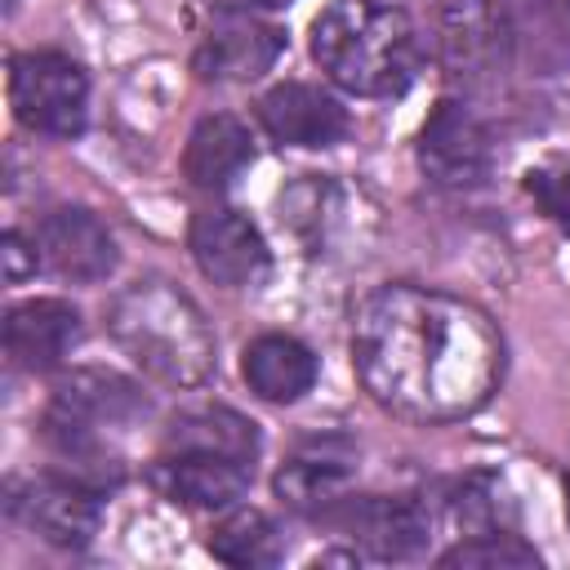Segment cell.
<instances>
[{
	"mask_svg": "<svg viewBox=\"0 0 570 570\" xmlns=\"http://www.w3.org/2000/svg\"><path fill=\"white\" fill-rule=\"evenodd\" d=\"M352 365L383 410L410 423H454L499 387L503 334L454 294L383 285L356 307Z\"/></svg>",
	"mask_w": 570,
	"mask_h": 570,
	"instance_id": "cell-1",
	"label": "cell"
},
{
	"mask_svg": "<svg viewBox=\"0 0 570 570\" xmlns=\"http://www.w3.org/2000/svg\"><path fill=\"white\" fill-rule=\"evenodd\" d=\"M312 58L338 89L361 98H392L419 76L423 45L410 13L396 4L330 0L312 22Z\"/></svg>",
	"mask_w": 570,
	"mask_h": 570,
	"instance_id": "cell-2",
	"label": "cell"
},
{
	"mask_svg": "<svg viewBox=\"0 0 570 570\" xmlns=\"http://www.w3.org/2000/svg\"><path fill=\"white\" fill-rule=\"evenodd\" d=\"M107 330L120 352L169 387H196L214 374V330L205 312L169 281H134L111 298Z\"/></svg>",
	"mask_w": 570,
	"mask_h": 570,
	"instance_id": "cell-3",
	"label": "cell"
},
{
	"mask_svg": "<svg viewBox=\"0 0 570 570\" xmlns=\"http://www.w3.org/2000/svg\"><path fill=\"white\" fill-rule=\"evenodd\" d=\"M147 414V396L138 383L111 374V370H71L58 379L53 401L45 410V441L58 459L76 463V476L85 472H120L107 454V428H125Z\"/></svg>",
	"mask_w": 570,
	"mask_h": 570,
	"instance_id": "cell-4",
	"label": "cell"
},
{
	"mask_svg": "<svg viewBox=\"0 0 570 570\" xmlns=\"http://www.w3.org/2000/svg\"><path fill=\"white\" fill-rule=\"evenodd\" d=\"M9 102L27 129L71 138L85 129L89 80L76 58L58 49H27L9 62Z\"/></svg>",
	"mask_w": 570,
	"mask_h": 570,
	"instance_id": "cell-5",
	"label": "cell"
},
{
	"mask_svg": "<svg viewBox=\"0 0 570 570\" xmlns=\"http://www.w3.org/2000/svg\"><path fill=\"white\" fill-rule=\"evenodd\" d=\"M419 169L445 191H468L490 174V129L468 102L441 98L432 107L419 134Z\"/></svg>",
	"mask_w": 570,
	"mask_h": 570,
	"instance_id": "cell-6",
	"label": "cell"
},
{
	"mask_svg": "<svg viewBox=\"0 0 570 570\" xmlns=\"http://www.w3.org/2000/svg\"><path fill=\"white\" fill-rule=\"evenodd\" d=\"M334 525L370 557L379 561H405L423 552L432 534V517L423 512L419 499L410 494H365V499H343L330 508Z\"/></svg>",
	"mask_w": 570,
	"mask_h": 570,
	"instance_id": "cell-7",
	"label": "cell"
},
{
	"mask_svg": "<svg viewBox=\"0 0 570 570\" xmlns=\"http://www.w3.org/2000/svg\"><path fill=\"white\" fill-rule=\"evenodd\" d=\"M13 512L53 548H85L98 534L102 503L98 490L80 476H36L13 490Z\"/></svg>",
	"mask_w": 570,
	"mask_h": 570,
	"instance_id": "cell-8",
	"label": "cell"
},
{
	"mask_svg": "<svg viewBox=\"0 0 570 570\" xmlns=\"http://www.w3.org/2000/svg\"><path fill=\"white\" fill-rule=\"evenodd\" d=\"M191 258L214 285L240 289L267 272V240L240 209L214 205L191 218Z\"/></svg>",
	"mask_w": 570,
	"mask_h": 570,
	"instance_id": "cell-9",
	"label": "cell"
},
{
	"mask_svg": "<svg viewBox=\"0 0 570 570\" xmlns=\"http://www.w3.org/2000/svg\"><path fill=\"white\" fill-rule=\"evenodd\" d=\"M356 476V445L347 436H307L276 468V494L294 512H330L347 499Z\"/></svg>",
	"mask_w": 570,
	"mask_h": 570,
	"instance_id": "cell-10",
	"label": "cell"
},
{
	"mask_svg": "<svg viewBox=\"0 0 570 570\" xmlns=\"http://www.w3.org/2000/svg\"><path fill=\"white\" fill-rule=\"evenodd\" d=\"M254 481L249 459L205 454V450H160L151 463V485L187 508H232Z\"/></svg>",
	"mask_w": 570,
	"mask_h": 570,
	"instance_id": "cell-11",
	"label": "cell"
},
{
	"mask_svg": "<svg viewBox=\"0 0 570 570\" xmlns=\"http://www.w3.org/2000/svg\"><path fill=\"white\" fill-rule=\"evenodd\" d=\"M281 49H285V31L276 22H263L240 9H223L196 49V71L200 80H254L281 58Z\"/></svg>",
	"mask_w": 570,
	"mask_h": 570,
	"instance_id": "cell-12",
	"label": "cell"
},
{
	"mask_svg": "<svg viewBox=\"0 0 570 570\" xmlns=\"http://www.w3.org/2000/svg\"><path fill=\"white\" fill-rule=\"evenodd\" d=\"M258 125L285 147H334L347 138V107L303 80H285L258 98Z\"/></svg>",
	"mask_w": 570,
	"mask_h": 570,
	"instance_id": "cell-13",
	"label": "cell"
},
{
	"mask_svg": "<svg viewBox=\"0 0 570 570\" xmlns=\"http://www.w3.org/2000/svg\"><path fill=\"white\" fill-rule=\"evenodd\" d=\"M36 249L53 276L76 281V285H94L111 276L116 267V240L102 227V218H94L89 209H71V205L45 214L36 232Z\"/></svg>",
	"mask_w": 570,
	"mask_h": 570,
	"instance_id": "cell-14",
	"label": "cell"
},
{
	"mask_svg": "<svg viewBox=\"0 0 570 570\" xmlns=\"http://www.w3.org/2000/svg\"><path fill=\"white\" fill-rule=\"evenodd\" d=\"M80 338V312L62 298H31L4 316V352L18 370H53Z\"/></svg>",
	"mask_w": 570,
	"mask_h": 570,
	"instance_id": "cell-15",
	"label": "cell"
},
{
	"mask_svg": "<svg viewBox=\"0 0 570 570\" xmlns=\"http://www.w3.org/2000/svg\"><path fill=\"white\" fill-rule=\"evenodd\" d=\"M240 370H245L249 392L263 396V401H276V405L298 401L316 383V356H312V347L298 343V338H289V334H258L245 347Z\"/></svg>",
	"mask_w": 570,
	"mask_h": 570,
	"instance_id": "cell-16",
	"label": "cell"
},
{
	"mask_svg": "<svg viewBox=\"0 0 570 570\" xmlns=\"http://www.w3.org/2000/svg\"><path fill=\"white\" fill-rule=\"evenodd\" d=\"M254 160V138L236 116H205L183 151V169L196 187H227Z\"/></svg>",
	"mask_w": 570,
	"mask_h": 570,
	"instance_id": "cell-17",
	"label": "cell"
},
{
	"mask_svg": "<svg viewBox=\"0 0 570 570\" xmlns=\"http://www.w3.org/2000/svg\"><path fill=\"white\" fill-rule=\"evenodd\" d=\"M165 450H205V454H232V459H249L258 454V432L245 414L223 410V405H205V410H187L169 423L165 432Z\"/></svg>",
	"mask_w": 570,
	"mask_h": 570,
	"instance_id": "cell-18",
	"label": "cell"
},
{
	"mask_svg": "<svg viewBox=\"0 0 570 570\" xmlns=\"http://www.w3.org/2000/svg\"><path fill=\"white\" fill-rule=\"evenodd\" d=\"M209 552L227 566H245V570H263L276 566L285 557V539L272 525L267 512L258 508H236L232 517H223L209 534Z\"/></svg>",
	"mask_w": 570,
	"mask_h": 570,
	"instance_id": "cell-19",
	"label": "cell"
},
{
	"mask_svg": "<svg viewBox=\"0 0 570 570\" xmlns=\"http://www.w3.org/2000/svg\"><path fill=\"white\" fill-rule=\"evenodd\" d=\"M450 517L463 534H485V530H508L512 521V503L499 476L490 472H472L454 485L450 494Z\"/></svg>",
	"mask_w": 570,
	"mask_h": 570,
	"instance_id": "cell-20",
	"label": "cell"
},
{
	"mask_svg": "<svg viewBox=\"0 0 570 570\" xmlns=\"http://www.w3.org/2000/svg\"><path fill=\"white\" fill-rule=\"evenodd\" d=\"M441 566L445 570H534L539 566V552L517 539L512 530H485V534H468L459 539L450 552H441Z\"/></svg>",
	"mask_w": 570,
	"mask_h": 570,
	"instance_id": "cell-21",
	"label": "cell"
},
{
	"mask_svg": "<svg viewBox=\"0 0 570 570\" xmlns=\"http://www.w3.org/2000/svg\"><path fill=\"white\" fill-rule=\"evenodd\" d=\"M525 191H530V200L570 236V160L530 169V174H525Z\"/></svg>",
	"mask_w": 570,
	"mask_h": 570,
	"instance_id": "cell-22",
	"label": "cell"
},
{
	"mask_svg": "<svg viewBox=\"0 0 570 570\" xmlns=\"http://www.w3.org/2000/svg\"><path fill=\"white\" fill-rule=\"evenodd\" d=\"M36 254H40V249H31V245H27V240H22L18 232H4V236H0L4 281H9V285H22V281H27L31 272H36Z\"/></svg>",
	"mask_w": 570,
	"mask_h": 570,
	"instance_id": "cell-23",
	"label": "cell"
},
{
	"mask_svg": "<svg viewBox=\"0 0 570 570\" xmlns=\"http://www.w3.org/2000/svg\"><path fill=\"white\" fill-rule=\"evenodd\" d=\"M249 4H258V9H281V4H289V0H249Z\"/></svg>",
	"mask_w": 570,
	"mask_h": 570,
	"instance_id": "cell-24",
	"label": "cell"
},
{
	"mask_svg": "<svg viewBox=\"0 0 570 570\" xmlns=\"http://www.w3.org/2000/svg\"><path fill=\"white\" fill-rule=\"evenodd\" d=\"M566 517H570V476H566Z\"/></svg>",
	"mask_w": 570,
	"mask_h": 570,
	"instance_id": "cell-25",
	"label": "cell"
},
{
	"mask_svg": "<svg viewBox=\"0 0 570 570\" xmlns=\"http://www.w3.org/2000/svg\"><path fill=\"white\" fill-rule=\"evenodd\" d=\"M9 4H13V0H9Z\"/></svg>",
	"mask_w": 570,
	"mask_h": 570,
	"instance_id": "cell-26",
	"label": "cell"
}]
</instances>
